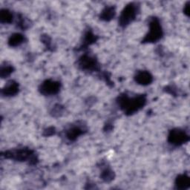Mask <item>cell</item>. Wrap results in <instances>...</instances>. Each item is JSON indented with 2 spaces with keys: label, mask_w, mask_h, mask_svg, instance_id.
Masks as SVG:
<instances>
[{
  "label": "cell",
  "mask_w": 190,
  "mask_h": 190,
  "mask_svg": "<svg viewBox=\"0 0 190 190\" xmlns=\"http://www.w3.org/2000/svg\"><path fill=\"white\" fill-rule=\"evenodd\" d=\"M11 13H8V11H2L1 13V19L2 21L4 22H9L11 20Z\"/></svg>",
  "instance_id": "obj_6"
},
{
  "label": "cell",
  "mask_w": 190,
  "mask_h": 190,
  "mask_svg": "<svg viewBox=\"0 0 190 190\" xmlns=\"http://www.w3.org/2000/svg\"><path fill=\"white\" fill-rule=\"evenodd\" d=\"M150 79H151V77L147 73H142L139 74L137 77L138 82H141V84L148 83L150 82Z\"/></svg>",
  "instance_id": "obj_4"
},
{
  "label": "cell",
  "mask_w": 190,
  "mask_h": 190,
  "mask_svg": "<svg viewBox=\"0 0 190 190\" xmlns=\"http://www.w3.org/2000/svg\"><path fill=\"white\" fill-rule=\"evenodd\" d=\"M59 85L54 82H45L42 85V91L46 94H54L58 91Z\"/></svg>",
  "instance_id": "obj_2"
},
{
  "label": "cell",
  "mask_w": 190,
  "mask_h": 190,
  "mask_svg": "<svg viewBox=\"0 0 190 190\" xmlns=\"http://www.w3.org/2000/svg\"><path fill=\"white\" fill-rule=\"evenodd\" d=\"M22 37H21V35L20 34H15L13 35V37H11V40H10V42H11V46H16V45H19L20 43L22 42Z\"/></svg>",
  "instance_id": "obj_5"
},
{
  "label": "cell",
  "mask_w": 190,
  "mask_h": 190,
  "mask_svg": "<svg viewBox=\"0 0 190 190\" xmlns=\"http://www.w3.org/2000/svg\"><path fill=\"white\" fill-rule=\"evenodd\" d=\"M134 16H135V8L132 5H129L122 11L120 17V22L123 25H126L128 22L132 21Z\"/></svg>",
  "instance_id": "obj_1"
},
{
  "label": "cell",
  "mask_w": 190,
  "mask_h": 190,
  "mask_svg": "<svg viewBox=\"0 0 190 190\" xmlns=\"http://www.w3.org/2000/svg\"><path fill=\"white\" fill-rule=\"evenodd\" d=\"M177 185L179 186H185L186 184H188V178L187 177H181V178H178L177 180Z\"/></svg>",
  "instance_id": "obj_7"
},
{
  "label": "cell",
  "mask_w": 190,
  "mask_h": 190,
  "mask_svg": "<svg viewBox=\"0 0 190 190\" xmlns=\"http://www.w3.org/2000/svg\"><path fill=\"white\" fill-rule=\"evenodd\" d=\"M170 138L172 139V142L174 143H180L184 141L185 134L181 132H173L170 135Z\"/></svg>",
  "instance_id": "obj_3"
}]
</instances>
